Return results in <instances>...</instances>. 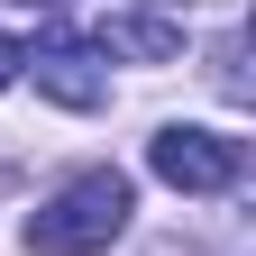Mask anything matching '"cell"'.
<instances>
[{"label":"cell","mask_w":256,"mask_h":256,"mask_svg":"<svg viewBox=\"0 0 256 256\" xmlns=\"http://www.w3.org/2000/svg\"><path fill=\"white\" fill-rule=\"evenodd\" d=\"M128 210H138V192H128L119 165H92L55 192V202L28 210V256H92V247H110L128 229Z\"/></svg>","instance_id":"cell-1"},{"label":"cell","mask_w":256,"mask_h":256,"mask_svg":"<svg viewBox=\"0 0 256 256\" xmlns=\"http://www.w3.org/2000/svg\"><path fill=\"white\" fill-rule=\"evenodd\" d=\"M146 165L165 174L174 192H229L247 174V146L220 138V128H156V138H146Z\"/></svg>","instance_id":"cell-2"},{"label":"cell","mask_w":256,"mask_h":256,"mask_svg":"<svg viewBox=\"0 0 256 256\" xmlns=\"http://www.w3.org/2000/svg\"><path fill=\"white\" fill-rule=\"evenodd\" d=\"M18 64L37 74V92H46V101H64V110H101V101H110V74L92 64V46H82V37L18 46Z\"/></svg>","instance_id":"cell-3"},{"label":"cell","mask_w":256,"mask_h":256,"mask_svg":"<svg viewBox=\"0 0 256 256\" xmlns=\"http://www.w3.org/2000/svg\"><path fill=\"white\" fill-rule=\"evenodd\" d=\"M82 46L92 55H128V64H165L183 46V18H165V10H110V18H92Z\"/></svg>","instance_id":"cell-4"},{"label":"cell","mask_w":256,"mask_h":256,"mask_svg":"<svg viewBox=\"0 0 256 256\" xmlns=\"http://www.w3.org/2000/svg\"><path fill=\"white\" fill-rule=\"evenodd\" d=\"M10 82H18V46L0 37V92H10Z\"/></svg>","instance_id":"cell-5"},{"label":"cell","mask_w":256,"mask_h":256,"mask_svg":"<svg viewBox=\"0 0 256 256\" xmlns=\"http://www.w3.org/2000/svg\"><path fill=\"white\" fill-rule=\"evenodd\" d=\"M18 10H64V0H18Z\"/></svg>","instance_id":"cell-6"}]
</instances>
